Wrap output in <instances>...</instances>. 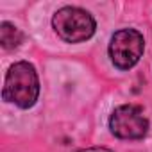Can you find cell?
Segmentation results:
<instances>
[{"mask_svg": "<svg viewBox=\"0 0 152 152\" xmlns=\"http://www.w3.org/2000/svg\"><path fill=\"white\" fill-rule=\"evenodd\" d=\"M2 95L4 100L16 104L22 109L32 107L39 95V79L36 68L27 61L15 63L6 75Z\"/></svg>", "mask_w": 152, "mask_h": 152, "instance_id": "obj_1", "label": "cell"}, {"mask_svg": "<svg viewBox=\"0 0 152 152\" xmlns=\"http://www.w3.org/2000/svg\"><path fill=\"white\" fill-rule=\"evenodd\" d=\"M56 34L66 43H81L93 36L95 20L93 16L79 7H63L56 11L52 18Z\"/></svg>", "mask_w": 152, "mask_h": 152, "instance_id": "obj_2", "label": "cell"}, {"mask_svg": "<svg viewBox=\"0 0 152 152\" xmlns=\"http://www.w3.org/2000/svg\"><path fill=\"white\" fill-rule=\"evenodd\" d=\"M145 39L136 29H122L113 34L109 43V57L120 70L132 68L143 56Z\"/></svg>", "mask_w": 152, "mask_h": 152, "instance_id": "obj_3", "label": "cell"}, {"mask_svg": "<svg viewBox=\"0 0 152 152\" xmlns=\"http://www.w3.org/2000/svg\"><path fill=\"white\" fill-rule=\"evenodd\" d=\"M109 129L116 138L122 140H141L148 132V120L143 109L132 104L120 106L109 118Z\"/></svg>", "mask_w": 152, "mask_h": 152, "instance_id": "obj_4", "label": "cell"}, {"mask_svg": "<svg viewBox=\"0 0 152 152\" xmlns=\"http://www.w3.org/2000/svg\"><path fill=\"white\" fill-rule=\"evenodd\" d=\"M22 39H23V34L16 25H13L9 22H4L0 25V43H2V47L6 50H13V48L20 47Z\"/></svg>", "mask_w": 152, "mask_h": 152, "instance_id": "obj_5", "label": "cell"}, {"mask_svg": "<svg viewBox=\"0 0 152 152\" xmlns=\"http://www.w3.org/2000/svg\"><path fill=\"white\" fill-rule=\"evenodd\" d=\"M75 152H113L106 147H91V148H81V150H75Z\"/></svg>", "mask_w": 152, "mask_h": 152, "instance_id": "obj_6", "label": "cell"}]
</instances>
